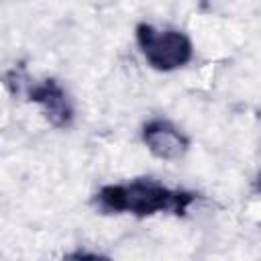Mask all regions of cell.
<instances>
[{
    "label": "cell",
    "instance_id": "obj_4",
    "mask_svg": "<svg viewBox=\"0 0 261 261\" xmlns=\"http://www.w3.org/2000/svg\"><path fill=\"white\" fill-rule=\"evenodd\" d=\"M143 143L155 157L165 161L184 157L190 147L188 137L177 126H173L169 120H163V118L149 120L143 126Z\"/></svg>",
    "mask_w": 261,
    "mask_h": 261
},
{
    "label": "cell",
    "instance_id": "obj_1",
    "mask_svg": "<svg viewBox=\"0 0 261 261\" xmlns=\"http://www.w3.org/2000/svg\"><path fill=\"white\" fill-rule=\"evenodd\" d=\"M194 200V192L171 190L155 179L145 177L133 179L128 184H110L96 194V202L102 212H128L135 216H153L157 212H171L181 216Z\"/></svg>",
    "mask_w": 261,
    "mask_h": 261
},
{
    "label": "cell",
    "instance_id": "obj_3",
    "mask_svg": "<svg viewBox=\"0 0 261 261\" xmlns=\"http://www.w3.org/2000/svg\"><path fill=\"white\" fill-rule=\"evenodd\" d=\"M31 102L39 104L47 120L57 128H67L73 122V106L67 92L55 80H43L27 90Z\"/></svg>",
    "mask_w": 261,
    "mask_h": 261
},
{
    "label": "cell",
    "instance_id": "obj_5",
    "mask_svg": "<svg viewBox=\"0 0 261 261\" xmlns=\"http://www.w3.org/2000/svg\"><path fill=\"white\" fill-rule=\"evenodd\" d=\"M259 190H261V179H259Z\"/></svg>",
    "mask_w": 261,
    "mask_h": 261
},
{
    "label": "cell",
    "instance_id": "obj_2",
    "mask_svg": "<svg viewBox=\"0 0 261 261\" xmlns=\"http://www.w3.org/2000/svg\"><path fill=\"white\" fill-rule=\"evenodd\" d=\"M137 43L147 63L157 71H173L177 67H184L194 53L192 41L181 31H161L147 22H141L137 27Z\"/></svg>",
    "mask_w": 261,
    "mask_h": 261
}]
</instances>
